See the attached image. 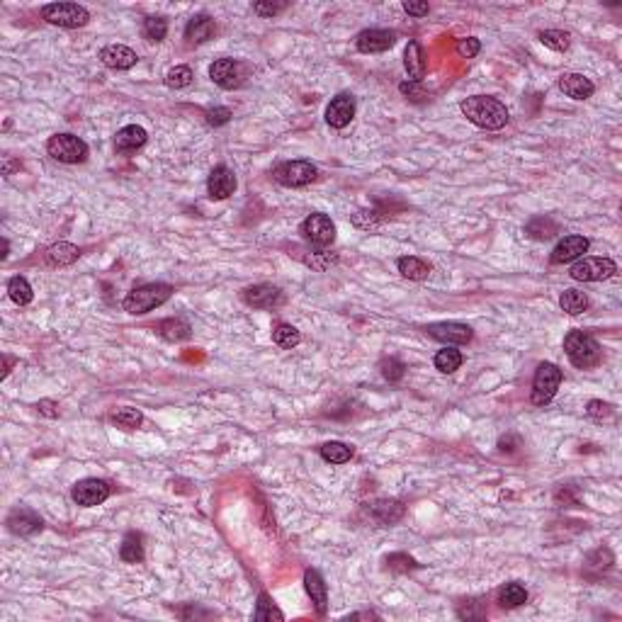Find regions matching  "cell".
I'll list each match as a JSON object with an SVG mask.
<instances>
[{"label": "cell", "mask_w": 622, "mask_h": 622, "mask_svg": "<svg viewBox=\"0 0 622 622\" xmlns=\"http://www.w3.org/2000/svg\"><path fill=\"white\" fill-rule=\"evenodd\" d=\"M462 114L467 117L472 124L481 127V129H501L508 122V109L501 100L491 95H474V97H467L459 104Z\"/></svg>", "instance_id": "cell-1"}, {"label": "cell", "mask_w": 622, "mask_h": 622, "mask_svg": "<svg viewBox=\"0 0 622 622\" xmlns=\"http://www.w3.org/2000/svg\"><path fill=\"white\" fill-rule=\"evenodd\" d=\"M171 296H173V287L166 282L141 284V287L132 289V292L124 296V311L134 313V316H141V313H149L154 311L156 306L166 304Z\"/></svg>", "instance_id": "cell-2"}, {"label": "cell", "mask_w": 622, "mask_h": 622, "mask_svg": "<svg viewBox=\"0 0 622 622\" xmlns=\"http://www.w3.org/2000/svg\"><path fill=\"white\" fill-rule=\"evenodd\" d=\"M564 350H567L569 360H572L574 368L579 370H589L596 368L601 363V345L586 331H572V333L564 338Z\"/></svg>", "instance_id": "cell-3"}, {"label": "cell", "mask_w": 622, "mask_h": 622, "mask_svg": "<svg viewBox=\"0 0 622 622\" xmlns=\"http://www.w3.org/2000/svg\"><path fill=\"white\" fill-rule=\"evenodd\" d=\"M46 151L59 163H83L88 159V144L75 134H54L46 141Z\"/></svg>", "instance_id": "cell-4"}, {"label": "cell", "mask_w": 622, "mask_h": 622, "mask_svg": "<svg viewBox=\"0 0 622 622\" xmlns=\"http://www.w3.org/2000/svg\"><path fill=\"white\" fill-rule=\"evenodd\" d=\"M42 17L49 25H59V27H68V30H75V27L88 25L90 13L83 8V5L75 3H51L42 8Z\"/></svg>", "instance_id": "cell-5"}, {"label": "cell", "mask_w": 622, "mask_h": 622, "mask_svg": "<svg viewBox=\"0 0 622 622\" xmlns=\"http://www.w3.org/2000/svg\"><path fill=\"white\" fill-rule=\"evenodd\" d=\"M562 385V370L552 363H542L535 372V380H532V404L535 406H545L554 399L557 389Z\"/></svg>", "instance_id": "cell-6"}, {"label": "cell", "mask_w": 622, "mask_h": 622, "mask_svg": "<svg viewBox=\"0 0 622 622\" xmlns=\"http://www.w3.org/2000/svg\"><path fill=\"white\" fill-rule=\"evenodd\" d=\"M316 166L309 161H284L272 171V176L284 188H304L316 180Z\"/></svg>", "instance_id": "cell-7"}, {"label": "cell", "mask_w": 622, "mask_h": 622, "mask_svg": "<svg viewBox=\"0 0 622 622\" xmlns=\"http://www.w3.org/2000/svg\"><path fill=\"white\" fill-rule=\"evenodd\" d=\"M618 272V265L610 258H584L572 267V277L579 282H601Z\"/></svg>", "instance_id": "cell-8"}, {"label": "cell", "mask_w": 622, "mask_h": 622, "mask_svg": "<svg viewBox=\"0 0 622 622\" xmlns=\"http://www.w3.org/2000/svg\"><path fill=\"white\" fill-rule=\"evenodd\" d=\"M301 234L309 243L318 248H326L336 241V224L328 214H311L301 222Z\"/></svg>", "instance_id": "cell-9"}, {"label": "cell", "mask_w": 622, "mask_h": 622, "mask_svg": "<svg viewBox=\"0 0 622 622\" xmlns=\"http://www.w3.org/2000/svg\"><path fill=\"white\" fill-rule=\"evenodd\" d=\"M109 496V484L102 479H83L73 486V501L83 508H92L107 501Z\"/></svg>", "instance_id": "cell-10"}, {"label": "cell", "mask_w": 622, "mask_h": 622, "mask_svg": "<svg viewBox=\"0 0 622 622\" xmlns=\"http://www.w3.org/2000/svg\"><path fill=\"white\" fill-rule=\"evenodd\" d=\"M209 78L224 90H234L243 80V66L236 59H219L209 66Z\"/></svg>", "instance_id": "cell-11"}, {"label": "cell", "mask_w": 622, "mask_h": 622, "mask_svg": "<svg viewBox=\"0 0 622 622\" xmlns=\"http://www.w3.org/2000/svg\"><path fill=\"white\" fill-rule=\"evenodd\" d=\"M426 333L430 338L445 343V345H464V343L472 341V328L464 326V323H455V321H443V323H430L426 328Z\"/></svg>", "instance_id": "cell-12"}, {"label": "cell", "mask_w": 622, "mask_h": 622, "mask_svg": "<svg viewBox=\"0 0 622 622\" xmlns=\"http://www.w3.org/2000/svg\"><path fill=\"white\" fill-rule=\"evenodd\" d=\"M243 301L253 309H275L284 301L282 289L275 284H253V287L243 289Z\"/></svg>", "instance_id": "cell-13"}, {"label": "cell", "mask_w": 622, "mask_h": 622, "mask_svg": "<svg viewBox=\"0 0 622 622\" xmlns=\"http://www.w3.org/2000/svg\"><path fill=\"white\" fill-rule=\"evenodd\" d=\"M353 117H355V97H353V95L341 92V95H336L333 100L328 102V107H326L328 127H333V129H343V127L350 124Z\"/></svg>", "instance_id": "cell-14"}, {"label": "cell", "mask_w": 622, "mask_h": 622, "mask_svg": "<svg viewBox=\"0 0 622 622\" xmlns=\"http://www.w3.org/2000/svg\"><path fill=\"white\" fill-rule=\"evenodd\" d=\"M589 238L586 236H564L559 243L554 246V251H552L549 260L554 265H564V263H574V260H579L581 255H584L586 251H589Z\"/></svg>", "instance_id": "cell-15"}, {"label": "cell", "mask_w": 622, "mask_h": 622, "mask_svg": "<svg viewBox=\"0 0 622 622\" xmlns=\"http://www.w3.org/2000/svg\"><path fill=\"white\" fill-rule=\"evenodd\" d=\"M236 190V176L231 168L226 166H217L212 173H209V180H207V193L212 200H226L231 197Z\"/></svg>", "instance_id": "cell-16"}, {"label": "cell", "mask_w": 622, "mask_h": 622, "mask_svg": "<svg viewBox=\"0 0 622 622\" xmlns=\"http://www.w3.org/2000/svg\"><path fill=\"white\" fill-rule=\"evenodd\" d=\"M397 42V34L389 30H365L355 37V46L363 54H380V51L392 49Z\"/></svg>", "instance_id": "cell-17"}, {"label": "cell", "mask_w": 622, "mask_h": 622, "mask_svg": "<svg viewBox=\"0 0 622 622\" xmlns=\"http://www.w3.org/2000/svg\"><path fill=\"white\" fill-rule=\"evenodd\" d=\"M42 518L34 513L32 508H15L13 513L8 515V530L13 535H20V537H30V535L42 530Z\"/></svg>", "instance_id": "cell-18"}, {"label": "cell", "mask_w": 622, "mask_h": 622, "mask_svg": "<svg viewBox=\"0 0 622 622\" xmlns=\"http://www.w3.org/2000/svg\"><path fill=\"white\" fill-rule=\"evenodd\" d=\"M100 61L107 68H114V71H127L139 61V56L136 51L124 44H107L104 49H100Z\"/></svg>", "instance_id": "cell-19"}, {"label": "cell", "mask_w": 622, "mask_h": 622, "mask_svg": "<svg viewBox=\"0 0 622 622\" xmlns=\"http://www.w3.org/2000/svg\"><path fill=\"white\" fill-rule=\"evenodd\" d=\"M559 90L572 100H589L596 92V85L591 83V78L581 73H564L559 78Z\"/></svg>", "instance_id": "cell-20"}, {"label": "cell", "mask_w": 622, "mask_h": 622, "mask_svg": "<svg viewBox=\"0 0 622 622\" xmlns=\"http://www.w3.org/2000/svg\"><path fill=\"white\" fill-rule=\"evenodd\" d=\"M304 589H306V593H309L311 603L316 606L318 615L326 613L328 589H326V581H323V577L316 572V569H306V572H304Z\"/></svg>", "instance_id": "cell-21"}, {"label": "cell", "mask_w": 622, "mask_h": 622, "mask_svg": "<svg viewBox=\"0 0 622 622\" xmlns=\"http://www.w3.org/2000/svg\"><path fill=\"white\" fill-rule=\"evenodd\" d=\"M149 134L144 127L139 124H129V127H122V129L117 132V136H114V149L119 151V154H132V151L141 149L144 144H146Z\"/></svg>", "instance_id": "cell-22"}, {"label": "cell", "mask_w": 622, "mask_h": 622, "mask_svg": "<svg viewBox=\"0 0 622 622\" xmlns=\"http://www.w3.org/2000/svg\"><path fill=\"white\" fill-rule=\"evenodd\" d=\"M214 34H217V22L209 15H195L193 20L188 22V27H185V39H188L190 44L209 42Z\"/></svg>", "instance_id": "cell-23"}, {"label": "cell", "mask_w": 622, "mask_h": 622, "mask_svg": "<svg viewBox=\"0 0 622 622\" xmlns=\"http://www.w3.org/2000/svg\"><path fill=\"white\" fill-rule=\"evenodd\" d=\"M404 66L409 78L414 80V83H421L423 75H426V56H423V49L418 42H409V46H406Z\"/></svg>", "instance_id": "cell-24"}, {"label": "cell", "mask_w": 622, "mask_h": 622, "mask_svg": "<svg viewBox=\"0 0 622 622\" xmlns=\"http://www.w3.org/2000/svg\"><path fill=\"white\" fill-rule=\"evenodd\" d=\"M368 510L380 525H392V522H397L404 515V505L399 501H375Z\"/></svg>", "instance_id": "cell-25"}, {"label": "cell", "mask_w": 622, "mask_h": 622, "mask_svg": "<svg viewBox=\"0 0 622 622\" xmlns=\"http://www.w3.org/2000/svg\"><path fill=\"white\" fill-rule=\"evenodd\" d=\"M159 333L163 336L166 341L178 343V341H188L190 333H193V328H190V323L185 321V318L173 316V318H166V321L159 323Z\"/></svg>", "instance_id": "cell-26"}, {"label": "cell", "mask_w": 622, "mask_h": 622, "mask_svg": "<svg viewBox=\"0 0 622 622\" xmlns=\"http://www.w3.org/2000/svg\"><path fill=\"white\" fill-rule=\"evenodd\" d=\"M78 255H80V251L73 246V243L61 241V243H54V246L46 251V260H49V265H54V267H63V265H73L75 260H78Z\"/></svg>", "instance_id": "cell-27"}, {"label": "cell", "mask_w": 622, "mask_h": 622, "mask_svg": "<svg viewBox=\"0 0 622 622\" xmlns=\"http://www.w3.org/2000/svg\"><path fill=\"white\" fill-rule=\"evenodd\" d=\"M399 272L406 277V280H426V277L430 275V265L426 263V260L416 258V255H404V258H399Z\"/></svg>", "instance_id": "cell-28"}, {"label": "cell", "mask_w": 622, "mask_h": 622, "mask_svg": "<svg viewBox=\"0 0 622 622\" xmlns=\"http://www.w3.org/2000/svg\"><path fill=\"white\" fill-rule=\"evenodd\" d=\"M525 231L532 238H537V241H547V238H552L554 234H559V224H557L554 219L545 214V217L530 219V222H527V226H525Z\"/></svg>", "instance_id": "cell-29"}, {"label": "cell", "mask_w": 622, "mask_h": 622, "mask_svg": "<svg viewBox=\"0 0 622 622\" xmlns=\"http://www.w3.org/2000/svg\"><path fill=\"white\" fill-rule=\"evenodd\" d=\"M498 603L503 608H520L527 603V591L525 586L513 581V584H505L501 591H498Z\"/></svg>", "instance_id": "cell-30"}, {"label": "cell", "mask_w": 622, "mask_h": 622, "mask_svg": "<svg viewBox=\"0 0 622 622\" xmlns=\"http://www.w3.org/2000/svg\"><path fill=\"white\" fill-rule=\"evenodd\" d=\"M119 557H122V562H127V564H136V562H141V559H144L141 535H136V532H127V535H124V540H122Z\"/></svg>", "instance_id": "cell-31"}, {"label": "cell", "mask_w": 622, "mask_h": 622, "mask_svg": "<svg viewBox=\"0 0 622 622\" xmlns=\"http://www.w3.org/2000/svg\"><path fill=\"white\" fill-rule=\"evenodd\" d=\"M559 306L567 313H572V316H579V313L589 309V296L579 292V289H567V292L559 296Z\"/></svg>", "instance_id": "cell-32"}, {"label": "cell", "mask_w": 622, "mask_h": 622, "mask_svg": "<svg viewBox=\"0 0 622 622\" xmlns=\"http://www.w3.org/2000/svg\"><path fill=\"white\" fill-rule=\"evenodd\" d=\"M8 294H10V299L15 301V304H20V306H25V304H30V301L34 299V292H32V284L25 280V277H13V280L8 282Z\"/></svg>", "instance_id": "cell-33"}, {"label": "cell", "mask_w": 622, "mask_h": 622, "mask_svg": "<svg viewBox=\"0 0 622 622\" xmlns=\"http://www.w3.org/2000/svg\"><path fill=\"white\" fill-rule=\"evenodd\" d=\"M321 457L331 464H345V462H350V457H353V447L345 445V443H336L333 440V443L321 445Z\"/></svg>", "instance_id": "cell-34"}, {"label": "cell", "mask_w": 622, "mask_h": 622, "mask_svg": "<svg viewBox=\"0 0 622 622\" xmlns=\"http://www.w3.org/2000/svg\"><path fill=\"white\" fill-rule=\"evenodd\" d=\"M255 620H260V622L277 620V622H280V620H284V613L270 601V596H267V593H260L258 606H255Z\"/></svg>", "instance_id": "cell-35"}, {"label": "cell", "mask_w": 622, "mask_h": 622, "mask_svg": "<svg viewBox=\"0 0 622 622\" xmlns=\"http://www.w3.org/2000/svg\"><path fill=\"white\" fill-rule=\"evenodd\" d=\"M272 341H275L280 348H287L289 350V348L299 345L301 333L294 326H289V323H277V326L272 328Z\"/></svg>", "instance_id": "cell-36"}, {"label": "cell", "mask_w": 622, "mask_h": 622, "mask_svg": "<svg viewBox=\"0 0 622 622\" xmlns=\"http://www.w3.org/2000/svg\"><path fill=\"white\" fill-rule=\"evenodd\" d=\"M459 365H462V353L455 350V348H445L435 355V368L443 375H452L455 370H459Z\"/></svg>", "instance_id": "cell-37"}, {"label": "cell", "mask_w": 622, "mask_h": 622, "mask_svg": "<svg viewBox=\"0 0 622 622\" xmlns=\"http://www.w3.org/2000/svg\"><path fill=\"white\" fill-rule=\"evenodd\" d=\"M540 42L552 51H567L569 44H572V37H569V32L562 30H545L540 32Z\"/></svg>", "instance_id": "cell-38"}, {"label": "cell", "mask_w": 622, "mask_h": 622, "mask_svg": "<svg viewBox=\"0 0 622 622\" xmlns=\"http://www.w3.org/2000/svg\"><path fill=\"white\" fill-rule=\"evenodd\" d=\"M193 78L195 75L190 71V66H176L166 73V85L173 90H180V88H188V85L193 83Z\"/></svg>", "instance_id": "cell-39"}, {"label": "cell", "mask_w": 622, "mask_h": 622, "mask_svg": "<svg viewBox=\"0 0 622 622\" xmlns=\"http://www.w3.org/2000/svg\"><path fill=\"white\" fill-rule=\"evenodd\" d=\"M168 34V22L163 17H146L144 20V37L149 42H163Z\"/></svg>", "instance_id": "cell-40"}, {"label": "cell", "mask_w": 622, "mask_h": 622, "mask_svg": "<svg viewBox=\"0 0 622 622\" xmlns=\"http://www.w3.org/2000/svg\"><path fill=\"white\" fill-rule=\"evenodd\" d=\"M112 423H117L119 428L132 430V428L141 426L144 416H141V411H139V409H119V411H114V414H112Z\"/></svg>", "instance_id": "cell-41"}, {"label": "cell", "mask_w": 622, "mask_h": 622, "mask_svg": "<svg viewBox=\"0 0 622 622\" xmlns=\"http://www.w3.org/2000/svg\"><path fill=\"white\" fill-rule=\"evenodd\" d=\"M380 370H382V377L394 385V382H399L401 377H404L406 365L401 363V360H397V358H385V360H382V365H380Z\"/></svg>", "instance_id": "cell-42"}, {"label": "cell", "mask_w": 622, "mask_h": 622, "mask_svg": "<svg viewBox=\"0 0 622 622\" xmlns=\"http://www.w3.org/2000/svg\"><path fill=\"white\" fill-rule=\"evenodd\" d=\"M457 615L462 620H481L486 615V603L481 601H464L457 606Z\"/></svg>", "instance_id": "cell-43"}, {"label": "cell", "mask_w": 622, "mask_h": 622, "mask_svg": "<svg viewBox=\"0 0 622 622\" xmlns=\"http://www.w3.org/2000/svg\"><path fill=\"white\" fill-rule=\"evenodd\" d=\"M380 222H382V217H380V212H375V209H370V212L365 209V212H358L355 217H353V224H355L358 229H365V231L377 229Z\"/></svg>", "instance_id": "cell-44"}, {"label": "cell", "mask_w": 622, "mask_h": 622, "mask_svg": "<svg viewBox=\"0 0 622 622\" xmlns=\"http://www.w3.org/2000/svg\"><path fill=\"white\" fill-rule=\"evenodd\" d=\"M479 51H481V42L476 37H467L457 42V54L462 56V59H474Z\"/></svg>", "instance_id": "cell-45"}, {"label": "cell", "mask_w": 622, "mask_h": 622, "mask_svg": "<svg viewBox=\"0 0 622 622\" xmlns=\"http://www.w3.org/2000/svg\"><path fill=\"white\" fill-rule=\"evenodd\" d=\"M301 260H304L306 265H311L313 270H326V267L333 265L338 258L331 253H313V255H301Z\"/></svg>", "instance_id": "cell-46"}, {"label": "cell", "mask_w": 622, "mask_h": 622, "mask_svg": "<svg viewBox=\"0 0 622 622\" xmlns=\"http://www.w3.org/2000/svg\"><path fill=\"white\" fill-rule=\"evenodd\" d=\"M387 564L392 572H411V569H418V564L411 559L409 554H392L387 559Z\"/></svg>", "instance_id": "cell-47"}, {"label": "cell", "mask_w": 622, "mask_h": 622, "mask_svg": "<svg viewBox=\"0 0 622 622\" xmlns=\"http://www.w3.org/2000/svg\"><path fill=\"white\" fill-rule=\"evenodd\" d=\"M229 117H231V109L229 107H212V109H207V124H212V127L226 124V122H229Z\"/></svg>", "instance_id": "cell-48"}, {"label": "cell", "mask_w": 622, "mask_h": 622, "mask_svg": "<svg viewBox=\"0 0 622 622\" xmlns=\"http://www.w3.org/2000/svg\"><path fill=\"white\" fill-rule=\"evenodd\" d=\"M284 8H287L284 3H255L253 13L260 15V17H275L277 13H282Z\"/></svg>", "instance_id": "cell-49"}, {"label": "cell", "mask_w": 622, "mask_h": 622, "mask_svg": "<svg viewBox=\"0 0 622 622\" xmlns=\"http://www.w3.org/2000/svg\"><path fill=\"white\" fill-rule=\"evenodd\" d=\"M586 414H589L591 418H596V421H603L606 416H610V404L593 399V401H589V409H586Z\"/></svg>", "instance_id": "cell-50"}, {"label": "cell", "mask_w": 622, "mask_h": 622, "mask_svg": "<svg viewBox=\"0 0 622 622\" xmlns=\"http://www.w3.org/2000/svg\"><path fill=\"white\" fill-rule=\"evenodd\" d=\"M399 90L404 92L406 97H411V100H421V97H426V95H428V92L423 90L418 83H414V80H411V83H401V85H399Z\"/></svg>", "instance_id": "cell-51"}, {"label": "cell", "mask_w": 622, "mask_h": 622, "mask_svg": "<svg viewBox=\"0 0 622 622\" xmlns=\"http://www.w3.org/2000/svg\"><path fill=\"white\" fill-rule=\"evenodd\" d=\"M404 10L409 15H414V17H423V15H428L430 13V8H428V3H414V0H406L404 3Z\"/></svg>", "instance_id": "cell-52"}, {"label": "cell", "mask_w": 622, "mask_h": 622, "mask_svg": "<svg viewBox=\"0 0 622 622\" xmlns=\"http://www.w3.org/2000/svg\"><path fill=\"white\" fill-rule=\"evenodd\" d=\"M37 409H39V414L49 416V418H56V416H59V406H56L54 401H49V399H42V401H39Z\"/></svg>", "instance_id": "cell-53"}, {"label": "cell", "mask_w": 622, "mask_h": 622, "mask_svg": "<svg viewBox=\"0 0 622 622\" xmlns=\"http://www.w3.org/2000/svg\"><path fill=\"white\" fill-rule=\"evenodd\" d=\"M368 620V618H377L375 613H355V615H348V620Z\"/></svg>", "instance_id": "cell-54"}, {"label": "cell", "mask_w": 622, "mask_h": 622, "mask_svg": "<svg viewBox=\"0 0 622 622\" xmlns=\"http://www.w3.org/2000/svg\"><path fill=\"white\" fill-rule=\"evenodd\" d=\"M13 365H15V360L5 355V370H3V377H8V372H10V368H13Z\"/></svg>", "instance_id": "cell-55"}, {"label": "cell", "mask_w": 622, "mask_h": 622, "mask_svg": "<svg viewBox=\"0 0 622 622\" xmlns=\"http://www.w3.org/2000/svg\"><path fill=\"white\" fill-rule=\"evenodd\" d=\"M8 251H10V243H8V241H3V260L8 258Z\"/></svg>", "instance_id": "cell-56"}]
</instances>
